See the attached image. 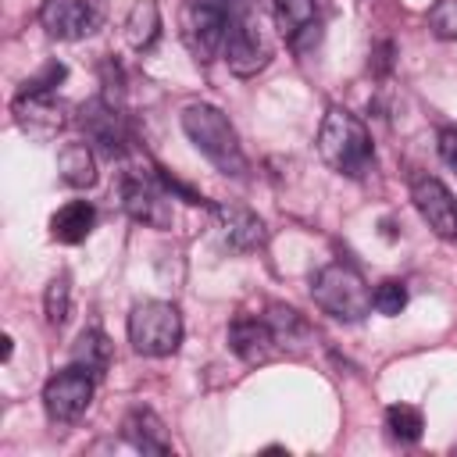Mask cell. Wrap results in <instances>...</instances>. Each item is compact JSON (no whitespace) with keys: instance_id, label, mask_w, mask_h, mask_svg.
<instances>
[{"instance_id":"1","label":"cell","mask_w":457,"mask_h":457,"mask_svg":"<svg viewBox=\"0 0 457 457\" xmlns=\"http://www.w3.org/2000/svg\"><path fill=\"white\" fill-rule=\"evenodd\" d=\"M318 154L321 161L346 175V179H364L375 168V150L364 121L350 114L346 107H328L318 129Z\"/></svg>"},{"instance_id":"2","label":"cell","mask_w":457,"mask_h":457,"mask_svg":"<svg viewBox=\"0 0 457 457\" xmlns=\"http://www.w3.org/2000/svg\"><path fill=\"white\" fill-rule=\"evenodd\" d=\"M182 132L189 136V143L221 171L232 179L246 175V154L239 146V136L232 129V121L211 107V104H189L182 111Z\"/></svg>"},{"instance_id":"3","label":"cell","mask_w":457,"mask_h":457,"mask_svg":"<svg viewBox=\"0 0 457 457\" xmlns=\"http://www.w3.org/2000/svg\"><path fill=\"white\" fill-rule=\"evenodd\" d=\"M311 296H314V303L325 314H332L339 321H361L371 311V289H368V282L361 278L357 268L339 264V261L314 271Z\"/></svg>"},{"instance_id":"4","label":"cell","mask_w":457,"mask_h":457,"mask_svg":"<svg viewBox=\"0 0 457 457\" xmlns=\"http://www.w3.org/2000/svg\"><path fill=\"white\" fill-rule=\"evenodd\" d=\"M129 343L143 357H168L182 343V314L168 300H143L129 314Z\"/></svg>"},{"instance_id":"5","label":"cell","mask_w":457,"mask_h":457,"mask_svg":"<svg viewBox=\"0 0 457 457\" xmlns=\"http://www.w3.org/2000/svg\"><path fill=\"white\" fill-rule=\"evenodd\" d=\"M228 18H232V11L225 0H186V7L179 14V29H182V43L196 57V64H211L221 54Z\"/></svg>"},{"instance_id":"6","label":"cell","mask_w":457,"mask_h":457,"mask_svg":"<svg viewBox=\"0 0 457 457\" xmlns=\"http://www.w3.org/2000/svg\"><path fill=\"white\" fill-rule=\"evenodd\" d=\"M221 54H225L228 68H232L239 79H250V75H257V71L268 68V61H271V43H268V36H264V29H261V18H257V11H253L250 4L239 7V11H232Z\"/></svg>"},{"instance_id":"7","label":"cell","mask_w":457,"mask_h":457,"mask_svg":"<svg viewBox=\"0 0 457 457\" xmlns=\"http://www.w3.org/2000/svg\"><path fill=\"white\" fill-rule=\"evenodd\" d=\"M93 371L79 368V364H68L61 371H54L43 386V407H46V418L54 425H71L86 414L89 400H93Z\"/></svg>"},{"instance_id":"8","label":"cell","mask_w":457,"mask_h":457,"mask_svg":"<svg viewBox=\"0 0 457 457\" xmlns=\"http://www.w3.org/2000/svg\"><path fill=\"white\" fill-rule=\"evenodd\" d=\"M168 189L154 168V175L146 171H125L121 179V204L129 211V218L154 225V228H168L171 225V204H168Z\"/></svg>"},{"instance_id":"9","label":"cell","mask_w":457,"mask_h":457,"mask_svg":"<svg viewBox=\"0 0 457 457\" xmlns=\"http://www.w3.org/2000/svg\"><path fill=\"white\" fill-rule=\"evenodd\" d=\"M79 125H82L89 146H96V150H100L104 157H111V161L129 150L125 118H121V111H118L111 100H104V96L86 100V104L79 107Z\"/></svg>"},{"instance_id":"10","label":"cell","mask_w":457,"mask_h":457,"mask_svg":"<svg viewBox=\"0 0 457 457\" xmlns=\"http://www.w3.org/2000/svg\"><path fill=\"white\" fill-rule=\"evenodd\" d=\"M275 25L296 54H307L321 39L325 0H275Z\"/></svg>"},{"instance_id":"11","label":"cell","mask_w":457,"mask_h":457,"mask_svg":"<svg viewBox=\"0 0 457 457\" xmlns=\"http://www.w3.org/2000/svg\"><path fill=\"white\" fill-rule=\"evenodd\" d=\"M211 218H214L218 243L225 250H232V253H250V250L264 246V239H268L264 221L250 207H243V204H214Z\"/></svg>"},{"instance_id":"12","label":"cell","mask_w":457,"mask_h":457,"mask_svg":"<svg viewBox=\"0 0 457 457\" xmlns=\"http://www.w3.org/2000/svg\"><path fill=\"white\" fill-rule=\"evenodd\" d=\"M411 200H414L421 221L439 239H457V200L436 175H418L411 182Z\"/></svg>"},{"instance_id":"13","label":"cell","mask_w":457,"mask_h":457,"mask_svg":"<svg viewBox=\"0 0 457 457\" xmlns=\"http://www.w3.org/2000/svg\"><path fill=\"white\" fill-rule=\"evenodd\" d=\"M39 18L54 39H82L100 25V11L93 0H46Z\"/></svg>"},{"instance_id":"14","label":"cell","mask_w":457,"mask_h":457,"mask_svg":"<svg viewBox=\"0 0 457 457\" xmlns=\"http://www.w3.org/2000/svg\"><path fill=\"white\" fill-rule=\"evenodd\" d=\"M14 121L25 129V132H32V136H54V132H61L64 125H68V107L54 96V93H18L14 96Z\"/></svg>"},{"instance_id":"15","label":"cell","mask_w":457,"mask_h":457,"mask_svg":"<svg viewBox=\"0 0 457 457\" xmlns=\"http://www.w3.org/2000/svg\"><path fill=\"white\" fill-rule=\"evenodd\" d=\"M228 346L239 361L246 364H264L275 353V339L264 318H250V314H236L228 325Z\"/></svg>"},{"instance_id":"16","label":"cell","mask_w":457,"mask_h":457,"mask_svg":"<svg viewBox=\"0 0 457 457\" xmlns=\"http://www.w3.org/2000/svg\"><path fill=\"white\" fill-rule=\"evenodd\" d=\"M121 432H125L129 446H136L139 453H171V439H168L164 421H161L154 411H146V407L132 411V414L121 421Z\"/></svg>"},{"instance_id":"17","label":"cell","mask_w":457,"mask_h":457,"mask_svg":"<svg viewBox=\"0 0 457 457\" xmlns=\"http://www.w3.org/2000/svg\"><path fill=\"white\" fill-rule=\"evenodd\" d=\"M93 225H96V207L89 200H71V204H64V207L54 211L50 236L57 243H68L71 246V243H82L93 232Z\"/></svg>"},{"instance_id":"18","label":"cell","mask_w":457,"mask_h":457,"mask_svg":"<svg viewBox=\"0 0 457 457\" xmlns=\"http://www.w3.org/2000/svg\"><path fill=\"white\" fill-rule=\"evenodd\" d=\"M264 321L271 328L275 346H282V350H303L307 339H311V325L303 321V314L293 311V307H286V303H268Z\"/></svg>"},{"instance_id":"19","label":"cell","mask_w":457,"mask_h":457,"mask_svg":"<svg viewBox=\"0 0 457 457\" xmlns=\"http://www.w3.org/2000/svg\"><path fill=\"white\" fill-rule=\"evenodd\" d=\"M57 175L61 182L75 186V189H89L96 182V157L89 143H64L57 150Z\"/></svg>"},{"instance_id":"20","label":"cell","mask_w":457,"mask_h":457,"mask_svg":"<svg viewBox=\"0 0 457 457\" xmlns=\"http://www.w3.org/2000/svg\"><path fill=\"white\" fill-rule=\"evenodd\" d=\"M161 36V7L157 0H136L125 14V43L132 50H150Z\"/></svg>"},{"instance_id":"21","label":"cell","mask_w":457,"mask_h":457,"mask_svg":"<svg viewBox=\"0 0 457 457\" xmlns=\"http://www.w3.org/2000/svg\"><path fill=\"white\" fill-rule=\"evenodd\" d=\"M111 361H114V346H111V339L93 325V328H82L79 332V339H75V346H71V364H79V368H86V371H93L96 378L111 368Z\"/></svg>"},{"instance_id":"22","label":"cell","mask_w":457,"mask_h":457,"mask_svg":"<svg viewBox=\"0 0 457 457\" xmlns=\"http://www.w3.org/2000/svg\"><path fill=\"white\" fill-rule=\"evenodd\" d=\"M43 314H46V325L50 328H61L71 314V278L68 275H54L46 282V293H43Z\"/></svg>"},{"instance_id":"23","label":"cell","mask_w":457,"mask_h":457,"mask_svg":"<svg viewBox=\"0 0 457 457\" xmlns=\"http://www.w3.org/2000/svg\"><path fill=\"white\" fill-rule=\"evenodd\" d=\"M386 428H389V436L400 439V443H418L425 421H421V411H418V407H411V403H393V407L386 411Z\"/></svg>"},{"instance_id":"24","label":"cell","mask_w":457,"mask_h":457,"mask_svg":"<svg viewBox=\"0 0 457 457\" xmlns=\"http://www.w3.org/2000/svg\"><path fill=\"white\" fill-rule=\"evenodd\" d=\"M371 307H375L378 314H386V318H396V314L407 307V286L396 282V278L378 282L375 293H371Z\"/></svg>"},{"instance_id":"25","label":"cell","mask_w":457,"mask_h":457,"mask_svg":"<svg viewBox=\"0 0 457 457\" xmlns=\"http://www.w3.org/2000/svg\"><path fill=\"white\" fill-rule=\"evenodd\" d=\"M428 29L439 39H457V0H436L428 7Z\"/></svg>"},{"instance_id":"26","label":"cell","mask_w":457,"mask_h":457,"mask_svg":"<svg viewBox=\"0 0 457 457\" xmlns=\"http://www.w3.org/2000/svg\"><path fill=\"white\" fill-rule=\"evenodd\" d=\"M64 75H68V68L61 61H46L32 79L21 82V93H54L64 82Z\"/></svg>"},{"instance_id":"27","label":"cell","mask_w":457,"mask_h":457,"mask_svg":"<svg viewBox=\"0 0 457 457\" xmlns=\"http://www.w3.org/2000/svg\"><path fill=\"white\" fill-rule=\"evenodd\" d=\"M439 154H443V161L457 171V129H443V132H439Z\"/></svg>"},{"instance_id":"28","label":"cell","mask_w":457,"mask_h":457,"mask_svg":"<svg viewBox=\"0 0 457 457\" xmlns=\"http://www.w3.org/2000/svg\"><path fill=\"white\" fill-rule=\"evenodd\" d=\"M0 343H4V361H7V357H11V353H14V339H11V336H4V339H0Z\"/></svg>"}]
</instances>
